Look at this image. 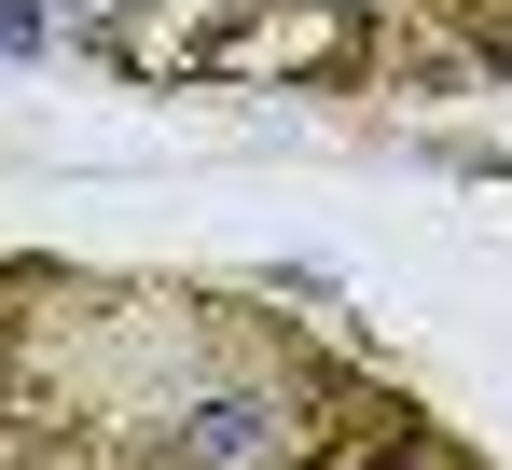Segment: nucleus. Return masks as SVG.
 Masks as SVG:
<instances>
[{
    "mask_svg": "<svg viewBox=\"0 0 512 470\" xmlns=\"http://www.w3.org/2000/svg\"><path fill=\"white\" fill-rule=\"evenodd\" d=\"M167 457L180 470H277L291 457V415H277L263 388H222V401H194V415L167 429Z\"/></svg>",
    "mask_w": 512,
    "mask_h": 470,
    "instance_id": "1",
    "label": "nucleus"
},
{
    "mask_svg": "<svg viewBox=\"0 0 512 470\" xmlns=\"http://www.w3.org/2000/svg\"><path fill=\"white\" fill-rule=\"evenodd\" d=\"M319 14H374V0H319Z\"/></svg>",
    "mask_w": 512,
    "mask_h": 470,
    "instance_id": "2",
    "label": "nucleus"
}]
</instances>
